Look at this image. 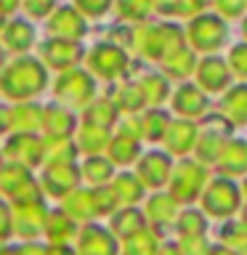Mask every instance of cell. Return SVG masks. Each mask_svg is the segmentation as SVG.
Segmentation results:
<instances>
[{"label": "cell", "mask_w": 247, "mask_h": 255, "mask_svg": "<svg viewBox=\"0 0 247 255\" xmlns=\"http://www.w3.org/2000/svg\"><path fill=\"white\" fill-rule=\"evenodd\" d=\"M0 85L8 99H32L45 88V67L37 59H16L5 67Z\"/></svg>", "instance_id": "obj_1"}, {"label": "cell", "mask_w": 247, "mask_h": 255, "mask_svg": "<svg viewBox=\"0 0 247 255\" xmlns=\"http://www.w3.org/2000/svg\"><path fill=\"white\" fill-rule=\"evenodd\" d=\"M133 48L141 51L146 59L165 61L167 56H173L175 51L183 48V37H181V29L175 27V24H159V27H146V24H141V27L133 32Z\"/></svg>", "instance_id": "obj_2"}, {"label": "cell", "mask_w": 247, "mask_h": 255, "mask_svg": "<svg viewBox=\"0 0 247 255\" xmlns=\"http://www.w3.org/2000/svg\"><path fill=\"white\" fill-rule=\"evenodd\" d=\"M56 99H61L67 107H88L93 101L96 83L93 77L83 69H67L56 80Z\"/></svg>", "instance_id": "obj_3"}, {"label": "cell", "mask_w": 247, "mask_h": 255, "mask_svg": "<svg viewBox=\"0 0 247 255\" xmlns=\"http://www.w3.org/2000/svg\"><path fill=\"white\" fill-rule=\"evenodd\" d=\"M189 40L197 51H215L226 43V21L213 13H199L189 24Z\"/></svg>", "instance_id": "obj_4"}, {"label": "cell", "mask_w": 247, "mask_h": 255, "mask_svg": "<svg viewBox=\"0 0 247 255\" xmlns=\"http://www.w3.org/2000/svg\"><path fill=\"white\" fill-rule=\"evenodd\" d=\"M88 67H91L93 75H99L104 80H117L127 69V53L120 45L101 43L88 53Z\"/></svg>", "instance_id": "obj_5"}, {"label": "cell", "mask_w": 247, "mask_h": 255, "mask_svg": "<svg viewBox=\"0 0 247 255\" xmlns=\"http://www.w3.org/2000/svg\"><path fill=\"white\" fill-rule=\"evenodd\" d=\"M40 56L48 67L53 69H75V64L83 59V48H80L77 40H67V37H51L45 40L43 48H40Z\"/></svg>", "instance_id": "obj_6"}, {"label": "cell", "mask_w": 247, "mask_h": 255, "mask_svg": "<svg viewBox=\"0 0 247 255\" xmlns=\"http://www.w3.org/2000/svg\"><path fill=\"white\" fill-rule=\"evenodd\" d=\"M231 80V64H226L218 56H207V59L199 61L197 67V83L202 91L207 93H218V91H226Z\"/></svg>", "instance_id": "obj_7"}, {"label": "cell", "mask_w": 247, "mask_h": 255, "mask_svg": "<svg viewBox=\"0 0 247 255\" xmlns=\"http://www.w3.org/2000/svg\"><path fill=\"white\" fill-rule=\"evenodd\" d=\"M205 183V170L194 162H181L178 167L173 170V181H170V191L175 199H183V202H189V199L197 197V191L202 189Z\"/></svg>", "instance_id": "obj_8"}, {"label": "cell", "mask_w": 247, "mask_h": 255, "mask_svg": "<svg viewBox=\"0 0 247 255\" xmlns=\"http://www.w3.org/2000/svg\"><path fill=\"white\" fill-rule=\"evenodd\" d=\"M239 205V189L229 181H215L205 194V207L213 215H229Z\"/></svg>", "instance_id": "obj_9"}, {"label": "cell", "mask_w": 247, "mask_h": 255, "mask_svg": "<svg viewBox=\"0 0 247 255\" xmlns=\"http://www.w3.org/2000/svg\"><path fill=\"white\" fill-rule=\"evenodd\" d=\"M5 154L21 165H37L43 159V141H37V135L29 130H21L5 143Z\"/></svg>", "instance_id": "obj_10"}, {"label": "cell", "mask_w": 247, "mask_h": 255, "mask_svg": "<svg viewBox=\"0 0 247 255\" xmlns=\"http://www.w3.org/2000/svg\"><path fill=\"white\" fill-rule=\"evenodd\" d=\"M48 29H51L56 37L80 40L85 35V21L75 8H59V11L51 16V21H48Z\"/></svg>", "instance_id": "obj_11"}, {"label": "cell", "mask_w": 247, "mask_h": 255, "mask_svg": "<svg viewBox=\"0 0 247 255\" xmlns=\"http://www.w3.org/2000/svg\"><path fill=\"white\" fill-rule=\"evenodd\" d=\"M173 109L183 117H199L207 109V99L202 93V88L197 85H181L173 96Z\"/></svg>", "instance_id": "obj_12"}, {"label": "cell", "mask_w": 247, "mask_h": 255, "mask_svg": "<svg viewBox=\"0 0 247 255\" xmlns=\"http://www.w3.org/2000/svg\"><path fill=\"white\" fill-rule=\"evenodd\" d=\"M45 109L40 104H19L5 112V128H19V130H35L43 125Z\"/></svg>", "instance_id": "obj_13"}, {"label": "cell", "mask_w": 247, "mask_h": 255, "mask_svg": "<svg viewBox=\"0 0 247 255\" xmlns=\"http://www.w3.org/2000/svg\"><path fill=\"white\" fill-rule=\"evenodd\" d=\"M138 175L149 186H162L170 178V157L162 151H149V157H143L138 165Z\"/></svg>", "instance_id": "obj_14"}, {"label": "cell", "mask_w": 247, "mask_h": 255, "mask_svg": "<svg viewBox=\"0 0 247 255\" xmlns=\"http://www.w3.org/2000/svg\"><path fill=\"white\" fill-rule=\"evenodd\" d=\"M197 141V128L189 123V120H178V123H170L165 133V143L167 149L173 151V154H183V151H189L194 146Z\"/></svg>", "instance_id": "obj_15"}, {"label": "cell", "mask_w": 247, "mask_h": 255, "mask_svg": "<svg viewBox=\"0 0 247 255\" xmlns=\"http://www.w3.org/2000/svg\"><path fill=\"white\" fill-rule=\"evenodd\" d=\"M75 154L77 151L67 135H48L43 141V159L48 165H72Z\"/></svg>", "instance_id": "obj_16"}, {"label": "cell", "mask_w": 247, "mask_h": 255, "mask_svg": "<svg viewBox=\"0 0 247 255\" xmlns=\"http://www.w3.org/2000/svg\"><path fill=\"white\" fill-rule=\"evenodd\" d=\"M80 253L83 255H115V239L104 229L91 226L80 237Z\"/></svg>", "instance_id": "obj_17"}, {"label": "cell", "mask_w": 247, "mask_h": 255, "mask_svg": "<svg viewBox=\"0 0 247 255\" xmlns=\"http://www.w3.org/2000/svg\"><path fill=\"white\" fill-rule=\"evenodd\" d=\"M3 43L8 51H27V48L35 43V29H32L29 21H8L3 29Z\"/></svg>", "instance_id": "obj_18"}, {"label": "cell", "mask_w": 247, "mask_h": 255, "mask_svg": "<svg viewBox=\"0 0 247 255\" xmlns=\"http://www.w3.org/2000/svg\"><path fill=\"white\" fill-rule=\"evenodd\" d=\"M218 162H221V170L223 173H234V175L245 173L247 170V143L245 141H229V143H223Z\"/></svg>", "instance_id": "obj_19"}, {"label": "cell", "mask_w": 247, "mask_h": 255, "mask_svg": "<svg viewBox=\"0 0 247 255\" xmlns=\"http://www.w3.org/2000/svg\"><path fill=\"white\" fill-rule=\"evenodd\" d=\"M77 183V173L72 165H51L45 173V189L51 194L61 197V194H69L72 186Z\"/></svg>", "instance_id": "obj_20"}, {"label": "cell", "mask_w": 247, "mask_h": 255, "mask_svg": "<svg viewBox=\"0 0 247 255\" xmlns=\"http://www.w3.org/2000/svg\"><path fill=\"white\" fill-rule=\"evenodd\" d=\"M223 115L231 120L234 125L247 123V85H234L231 91L223 96Z\"/></svg>", "instance_id": "obj_21"}, {"label": "cell", "mask_w": 247, "mask_h": 255, "mask_svg": "<svg viewBox=\"0 0 247 255\" xmlns=\"http://www.w3.org/2000/svg\"><path fill=\"white\" fill-rule=\"evenodd\" d=\"M43 128L48 135H69L72 128H75V117H72L69 109L59 107V104H51V107H45Z\"/></svg>", "instance_id": "obj_22"}, {"label": "cell", "mask_w": 247, "mask_h": 255, "mask_svg": "<svg viewBox=\"0 0 247 255\" xmlns=\"http://www.w3.org/2000/svg\"><path fill=\"white\" fill-rule=\"evenodd\" d=\"M162 67H165V75H167V77L181 80V77H189L191 72H194V69L199 67V64H197V56H194V51L183 45L181 51H175L173 56H167Z\"/></svg>", "instance_id": "obj_23"}, {"label": "cell", "mask_w": 247, "mask_h": 255, "mask_svg": "<svg viewBox=\"0 0 247 255\" xmlns=\"http://www.w3.org/2000/svg\"><path fill=\"white\" fill-rule=\"evenodd\" d=\"M109 143V128H101V125H93V123H85L80 128V146L88 154H96V151H104Z\"/></svg>", "instance_id": "obj_24"}, {"label": "cell", "mask_w": 247, "mask_h": 255, "mask_svg": "<svg viewBox=\"0 0 247 255\" xmlns=\"http://www.w3.org/2000/svg\"><path fill=\"white\" fill-rule=\"evenodd\" d=\"M43 218H45V210L40 202H24L19 207V231L24 237H35L37 229L43 226Z\"/></svg>", "instance_id": "obj_25"}, {"label": "cell", "mask_w": 247, "mask_h": 255, "mask_svg": "<svg viewBox=\"0 0 247 255\" xmlns=\"http://www.w3.org/2000/svg\"><path fill=\"white\" fill-rule=\"evenodd\" d=\"M109 154L120 165L133 162V159L138 157V138H130V135H125V133L117 135V138L109 143Z\"/></svg>", "instance_id": "obj_26"}, {"label": "cell", "mask_w": 247, "mask_h": 255, "mask_svg": "<svg viewBox=\"0 0 247 255\" xmlns=\"http://www.w3.org/2000/svg\"><path fill=\"white\" fill-rule=\"evenodd\" d=\"M115 120H117V104H112V101H93V104H88V109H85V123L109 128Z\"/></svg>", "instance_id": "obj_27"}, {"label": "cell", "mask_w": 247, "mask_h": 255, "mask_svg": "<svg viewBox=\"0 0 247 255\" xmlns=\"http://www.w3.org/2000/svg\"><path fill=\"white\" fill-rule=\"evenodd\" d=\"M167 128H170V117H167L165 109H149V115L143 117V135L149 141L165 138Z\"/></svg>", "instance_id": "obj_28"}, {"label": "cell", "mask_w": 247, "mask_h": 255, "mask_svg": "<svg viewBox=\"0 0 247 255\" xmlns=\"http://www.w3.org/2000/svg\"><path fill=\"white\" fill-rule=\"evenodd\" d=\"M143 99H146L149 107H157V104H162L167 99V93H170V88H167V80L165 77H159V75H149V77H143Z\"/></svg>", "instance_id": "obj_29"}, {"label": "cell", "mask_w": 247, "mask_h": 255, "mask_svg": "<svg viewBox=\"0 0 247 255\" xmlns=\"http://www.w3.org/2000/svg\"><path fill=\"white\" fill-rule=\"evenodd\" d=\"M149 8H154L151 0H117L120 19H127V21H143Z\"/></svg>", "instance_id": "obj_30"}, {"label": "cell", "mask_w": 247, "mask_h": 255, "mask_svg": "<svg viewBox=\"0 0 247 255\" xmlns=\"http://www.w3.org/2000/svg\"><path fill=\"white\" fill-rule=\"evenodd\" d=\"M115 194H117L120 202H135V199H141L143 186L138 183V178H133V175H120L117 183H115Z\"/></svg>", "instance_id": "obj_31"}, {"label": "cell", "mask_w": 247, "mask_h": 255, "mask_svg": "<svg viewBox=\"0 0 247 255\" xmlns=\"http://www.w3.org/2000/svg\"><path fill=\"white\" fill-rule=\"evenodd\" d=\"M143 226V218H141V213H135V210H123L115 218V231L120 237H133V234H138Z\"/></svg>", "instance_id": "obj_32"}, {"label": "cell", "mask_w": 247, "mask_h": 255, "mask_svg": "<svg viewBox=\"0 0 247 255\" xmlns=\"http://www.w3.org/2000/svg\"><path fill=\"white\" fill-rule=\"evenodd\" d=\"M146 99H143V88L141 85H125L123 91L117 93V107L125 109V112H135L141 109Z\"/></svg>", "instance_id": "obj_33"}, {"label": "cell", "mask_w": 247, "mask_h": 255, "mask_svg": "<svg viewBox=\"0 0 247 255\" xmlns=\"http://www.w3.org/2000/svg\"><path fill=\"white\" fill-rule=\"evenodd\" d=\"M67 210L77 218H85V215H93L96 213V202H93V191L85 194V191H77L67 199Z\"/></svg>", "instance_id": "obj_34"}, {"label": "cell", "mask_w": 247, "mask_h": 255, "mask_svg": "<svg viewBox=\"0 0 247 255\" xmlns=\"http://www.w3.org/2000/svg\"><path fill=\"white\" fill-rule=\"evenodd\" d=\"M109 175H112V165L107 162V159L91 157V159L85 162V178H88V181L104 183V181H109Z\"/></svg>", "instance_id": "obj_35"}, {"label": "cell", "mask_w": 247, "mask_h": 255, "mask_svg": "<svg viewBox=\"0 0 247 255\" xmlns=\"http://www.w3.org/2000/svg\"><path fill=\"white\" fill-rule=\"evenodd\" d=\"M48 234H51L53 242H61V239H67V237L72 234V223H69L67 215L56 210L51 218H48Z\"/></svg>", "instance_id": "obj_36"}, {"label": "cell", "mask_w": 247, "mask_h": 255, "mask_svg": "<svg viewBox=\"0 0 247 255\" xmlns=\"http://www.w3.org/2000/svg\"><path fill=\"white\" fill-rule=\"evenodd\" d=\"M178 229H181L183 237H197V234H202V231H205V218L197 210H189V213L181 215Z\"/></svg>", "instance_id": "obj_37"}, {"label": "cell", "mask_w": 247, "mask_h": 255, "mask_svg": "<svg viewBox=\"0 0 247 255\" xmlns=\"http://www.w3.org/2000/svg\"><path fill=\"white\" fill-rule=\"evenodd\" d=\"M173 213H175V207H173V199L170 197H154L149 202V218H154V221H170L173 218Z\"/></svg>", "instance_id": "obj_38"}, {"label": "cell", "mask_w": 247, "mask_h": 255, "mask_svg": "<svg viewBox=\"0 0 247 255\" xmlns=\"http://www.w3.org/2000/svg\"><path fill=\"white\" fill-rule=\"evenodd\" d=\"M229 64H231V72H237L239 77H247V43H239L231 48Z\"/></svg>", "instance_id": "obj_39"}, {"label": "cell", "mask_w": 247, "mask_h": 255, "mask_svg": "<svg viewBox=\"0 0 247 255\" xmlns=\"http://www.w3.org/2000/svg\"><path fill=\"white\" fill-rule=\"evenodd\" d=\"M53 3H56V0H21L24 11H27L29 16H35V19H43V16L51 13Z\"/></svg>", "instance_id": "obj_40"}, {"label": "cell", "mask_w": 247, "mask_h": 255, "mask_svg": "<svg viewBox=\"0 0 247 255\" xmlns=\"http://www.w3.org/2000/svg\"><path fill=\"white\" fill-rule=\"evenodd\" d=\"M112 0H77V8L85 16H104L109 11Z\"/></svg>", "instance_id": "obj_41"}, {"label": "cell", "mask_w": 247, "mask_h": 255, "mask_svg": "<svg viewBox=\"0 0 247 255\" xmlns=\"http://www.w3.org/2000/svg\"><path fill=\"white\" fill-rule=\"evenodd\" d=\"M247 0H215V8H218L221 16L226 19H234V16H242Z\"/></svg>", "instance_id": "obj_42"}, {"label": "cell", "mask_w": 247, "mask_h": 255, "mask_svg": "<svg viewBox=\"0 0 247 255\" xmlns=\"http://www.w3.org/2000/svg\"><path fill=\"white\" fill-rule=\"evenodd\" d=\"M226 239L237 250H247V226L237 223V226H226Z\"/></svg>", "instance_id": "obj_43"}, {"label": "cell", "mask_w": 247, "mask_h": 255, "mask_svg": "<svg viewBox=\"0 0 247 255\" xmlns=\"http://www.w3.org/2000/svg\"><path fill=\"white\" fill-rule=\"evenodd\" d=\"M213 0H181V16H199Z\"/></svg>", "instance_id": "obj_44"}, {"label": "cell", "mask_w": 247, "mask_h": 255, "mask_svg": "<svg viewBox=\"0 0 247 255\" xmlns=\"http://www.w3.org/2000/svg\"><path fill=\"white\" fill-rule=\"evenodd\" d=\"M151 5H154V11L159 13H170V16H181V0H151Z\"/></svg>", "instance_id": "obj_45"}, {"label": "cell", "mask_w": 247, "mask_h": 255, "mask_svg": "<svg viewBox=\"0 0 247 255\" xmlns=\"http://www.w3.org/2000/svg\"><path fill=\"white\" fill-rule=\"evenodd\" d=\"M123 133L130 135V138H141V135H143V123H141V120H135V117H127L125 125H123Z\"/></svg>", "instance_id": "obj_46"}, {"label": "cell", "mask_w": 247, "mask_h": 255, "mask_svg": "<svg viewBox=\"0 0 247 255\" xmlns=\"http://www.w3.org/2000/svg\"><path fill=\"white\" fill-rule=\"evenodd\" d=\"M16 5H19V0H3V13H11Z\"/></svg>", "instance_id": "obj_47"}, {"label": "cell", "mask_w": 247, "mask_h": 255, "mask_svg": "<svg viewBox=\"0 0 247 255\" xmlns=\"http://www.w3.org/2000/svg\"><path fill=\"white\" fill-rule=\"evenodd\" d=\"M207 255H234V250H223V247H215V250H210Z\"/></svg>", "instance_id": "obj_48"}, {"label": "cell", "mask_w": 247, "mask_h": 255, "mask_svg": "<svg viewBox=\"0 0 247 255\" xmlns=\"http://www.w3.org/2000/svg\"><path fill=\"white\" fill-rule=\"evenodd\" d=\"M21 255H45V253L40 250V247H27V250H24Z\"/></svg>", "instance_id": "obj_49"}, {"label": "cell", "mask_w": 247, "mask_h": 255, "mask_svg": "<svg viewBox=\"0 0 247 255\" xmlns=\"http://www.w3.org/2000/svg\"><path fill=\"white\" fill-rule=\"evenodd\" d=\"M159 255H181V253H178V247H165Z\"/></svg>", "instance_id": "obj_50"}, {"label": "cell", "mask_w": 247, "mask_h": 255, "mask_svg": "<svg viewBox=\"0 0 247 255\" xmlns=\"http://www.w3.org/2000/svg\"><path fill=\"white\" fill-rule=\"evenodd\" d=\"M242 29H245V37H247V19H245V24H242Z\"/></svg>", "instance_id": "obj_51"}, {"label": "cell", "mask_w": 247, "mask_h": 255, "mask_svg": "<svg viewBox=\"0 0 247 255\" xmlns=\"http://www.w3.org/2000/svg\"><path fill=\"white\" fill-rule=\"evenodd\" d=\"M245 194H247V183H245Z\"/></svg>", "instance_id": "obj_52"}]
</instances>
